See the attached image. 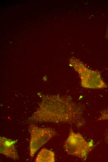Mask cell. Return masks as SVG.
<instances>
[{
  "label": "cell",
  "mask_w": 108,
  "mask_h": 162,
  "mask_svg": "<svg viewBox=\"0 0 108 162\" xmlns=\"http://www.w3.org/2000/svg\"><path fill=\"white\" fill-rule=\"evenodd\" d=\"M104 140L108 144V128L106 129L105 133Z\"/></svg>",
  "instance_id": "obj_8"
},
{
  "label": "cell",
  "mask_w": 108,
  "mask_h": 162,
  "mask_svg": "<svg viewBox=\"0 0 108 162\" xmlns=\"http://www.w3.org/2000/svg\"><path fill=\"white\" fill-rule=\"evenodd\" d=\"M17 141L0 136V154L14 160H18L19 157L15 146Z\"/></svg>",
  "instance_id": "obj_5"
},
{
  "label": "cell",
  "mask_w": 108,
  "mask_h": 162,
  "mask_svg": "<svg viewBox=\"0 0 108 162\" xmlns=\"http://www.w3.org/2000/svg\"><path fill=\"white\" fill-rule=\"evenodd\" d=\"M70 64L78 73L82 87L91 89L108 88L98 71L89 69L79 60L74 58L70 59Z\"/></svg>",
  "instance_id": "obj_3"
},
{
  "label": "cell",
  "mask_w": 108,
  "mask_h": 162,
  "mask_svg": "<svg viewBox=\"0 0 108 162\" xmlns=\"http://www.w3.org/2000/svg\"><path fill=\"white\" fill-rule=\"evenodd\" d=\"M108 119V107L102 110L98 119L99 121L106 120Z\"/></svg>",
  "instance_id": "obj_7"
},
{
  "label": "cell",
  "mask_w": 108,
  "mask_h": 162,
  "mask_svg": "<svg viewBox=\"0 0 108 162\" xmlns=\"http://www.w3.org/2000/svg\"><path fill=\"white\" fill-rule=\"evenodd\" d=\"M40 108L27 120L30 123L52 122L66 123L78 128L84 126L85 106L70 97L52 96L44 97Z\"/></svg>",
  "instance_id": "obj_1"
},
{
  "label": "cell",
  "mask_w": 108,
  "mask_h": 162,
  "mask_svg": "<svg viewBox=\"0 0 108 162\" xmlns=\"http://www.w3.org/2000/svg\"><path fill=\"white\" fill-rule=\"evenodd\" d=\"M55 153L45 148L42 149L37 155L36 162H54L55 161Z\"/></svg>",
  "instance_id": "obj_6"
},
{
  "label": "cell",
  "mask_w": 108,
  "mask_h": 162,
  "mask_svg": "<svg viewBox=\"0 0 108 162\" xmlns=\"http://www.w3.org/2000/svg\"><path fill=\"white\" fill-rule=\"evenodd\" d=\"M94 146L92 140L89 141H86L80 133L74 132L71 127L63 147L68 155L85 160Z\"/></svg>",
  "instance_id": "obj_2"
},
{
  "label": "cell",
  "mask_w": 108,
  "mask_h": 162,
  "mask_svg": "<svg viewBox=\"0 0 108 162\" xmlns=\"http://www.w3.org/2000/svg\"><path fill=\"white\" fill-rule=\"evenodd\" d=\"M30 135L29 154L33 157L37 150L57 134L56 131L49 127H40L34 123H30L28 127Z\"/></svg>",
  "instance_id": "obj_4"
}]
</instances>
